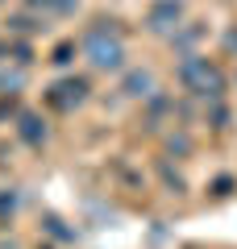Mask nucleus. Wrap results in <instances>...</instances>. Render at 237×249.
<instances>
[{
	"mask_svg": "<svg viewBox=\"0 0 237 249\" xmlns=\"http://www.w3.org/2000/svg\"><path fill=\"white\" fill-rule=\"evenodd\" d=\"M88 54H92L96 67H104V71L121 62V46H117V42H104V34H92V37H88Z\"/></svg>",
	"mask_w": 237,
	"mask_h": 249,
	"instance_id": "obj_1",
	"label": "nucleus"
}]
</instances>
